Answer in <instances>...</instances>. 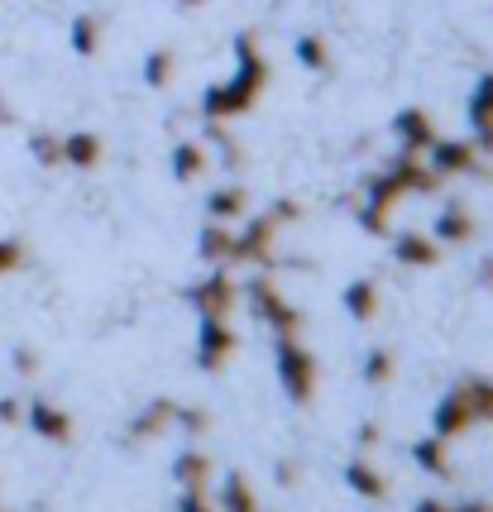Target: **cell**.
I'll list each match as a JSON object with an SVG mask.
<instances>
[{"label": "cell", "mask_w": 493, "mask_h": 512, "mask_svg": "<svg viewBox=\"0 0 493 512\" xmlns=\"http://www.w3.org/2000/svg\"><path fill=\"white\" fill-rule=\"evenodd\" d=\"M264 87H269V63L259 53V39L245 29V34H235V77L202 91V115L206 120H230V115L254 111Z\"/></svg>", "instance_id": "obj_1"}, {"label": "cell", "mask_w": 493, "mask_h": 512, "mask_svg": "<svg viewBox=\"0 0 493 512\" xmlns=\"http://www.w3.org/2000/svg\"><path fill=\"white\" fill-rule=\"evenodd\" d=\"M254 508H259V498H254V484H249L245 474H225L221 498H216V512H254Z\"/></svg>", "instance_id": "obj_19"}, {"label": "cell", "mask_w": 493, "mask_h": 512, "mask_svg": "<svg viewBox=\"0 0 493 512\" xmlns=\"http://www.w3.org/2000/svg\"><path fill=\"white\" fill-rule=\"evenodd\" d=\"M388 216L393 211H379V206H359V230H369V235H393V225H388Z\"/></svg>", "instance_id": "obj_32"}, {"label": "cell", "mask_w": 493, "mask_h": 512, "mask_svg": "<svg viewBox=\"0 0 493 512\" xmlns=\"http://www.w3.org/2000/svg\"><path fill=\"white\" fill-rule=\"evenodd\" d=\"M388 379H393V350H369V355H364V383L379 388V383H388Z\"/></svg>", "instance_id": "obj_31"}, {"label": "cell", "mask_w": 493, "mask_h": 512, "mask_svg": "<svg viewBox=\"0 0 493 512\" xmlns=\"http://www.w3.org/2000/svg\"><path fill=\"white\" fill-rule=\"evenodd\" d=\"M24 422V402L20 398H0V426H20Z\"/></svg>", "instance_id": "obj_37"}, {"label": "cell", "mask_w": 493, "mask_h": 512, "mask_svg": "<svg viewBox=\"0 0 493 512\" xmlns=\"http://www.w3.org/2000/svg\"><path fill=\"white\" fill-rule=\"evenodd\" d=\"M173 426H178L182 436L197 441V436L211 431V412H206V407H173Z\"/></svg>", "instance_id": "obj_30"}, {"label": "cell", "mask_w": 493, "mask_h": 512, "mask_svg": "<svg viewBox=\"0 0 493 512\" xmlns=\"http://www.w3.org/2000/svg\"><path fill=\"white\" fill-rule=\"evenodd\" d=\"M29 154L39 168H63V134H48V130H34L29 134Z\"/></svg>", "instance_id": "obj_28"}, {"label": "cell", "mask_w": 493, "mask_h": 512, "mask_svg": "<svg viewBox=\"0 0 493 512\" xmlns=\"http://www.w3.org/2000/svg\"><path fill=\"white\" fill-rule=\"evenodd\" d=\"M374 441H379V426H374V422H364V426H359V446L369 450Z\"/></svg>", "instance_id": "obj_40"}, {"label": "cell", "mask_w": 493, "mask_h": 512, "mask_svg": "<svg viewBox=\"0 0 493 512\" xmlns=\"http://www.w3.org/2000/svg\"><path fill=\"white\" fill-rule=\"evenodd\" d=\"M245 302H249V312H254V321L273 326V335H297V331H302V312L292 307L283 292H278V283H273V278H249Z\"/></svg>", "instance_id": "obj_3"}, {"label": "cell", "mask_w": 493, "mask_h": 512, "mask_svg": "<svg viewBox=\"0 0 493 512\" xmlns=\"http://www.w3.org/2000/svg\"><path fill=\"white\" fill-rule=\"evenodd\" d=\"M68 39H72V53H77V58H96V53H101V20H96V15H77L68 29Z\"/></svg>", "instance_id": "obj_26"}, {"label": "cell", "mask_w": 493, "mask_h": 512, "mask_svg": "<svg viewBox=\"0 0 493 512\" xmlns=\"http://www.w3.org/2000/svg\"><path fill=\"white\" fill-rule=\"evenodd\" d=\"M393 134H398L403 154H426V149H431V139H436V125H431V115L426 111L407 106V111L393 115Z\"/></svg>", "instance_id": "obj_10"}, {"label": "cell", "mask_w": 493, "mask_h": 512, "mask_svg": "<svg viewBox=\"0 0 493 512\" xmlns=\"http://www.w3.org/2000/svg\"><path fill=\"white\" fill-rule=\"evenodd\" d=\"M245 206H249L245 187H216V192L206 197V216H211V221H235V216H245Z\"/></svg>", "instance_id": "obj_25"}, {"label": "cell", "mask_w": 493, "mask_h": 512, "mask_svg": "<svg viewBox=\"0 0 493 512\" xmlns=\"http://www.w3.org/2000/svg\"><path fill=\"white\" fill-rule=\"evenodd\" d=\"M178 5H202V0H178Z\"/></svg>", "instance_id": "obj_45"}, {"label": "cell", "mask_w": 493, "mask_h": 512, "mask_svg": "<svg viewBox=\"0 0 493 512\" xmlns=\"http://www.w3.org/2000/svg\"><path fill=\"white\" fill-rule=\"evenodd\" d=\"M412 460H417V469H426L431 479H446L450 474V455H446V441H441V436L412 441Z\"/></svg>", "instance_id": "obj_22"}, {"label": "cell", "mask_w": 493, "mask_h": 512, "mask_svg": "<svg viewBox=\"0 0 493 512\" xmlns=\"http://www.w3.org/2000/svg\"><path fill=\"white\" fill-rule=\"evenodd\" d=\"M273 359H278V383L292 402H312L316 398V359L312 350L297 340V335H278L273 345Z\"/></svg>", "instance_id": "obj_2"}, {"label": "cell", "mask_w": 493, "mask_h": 512, "mask_svg": "<svg viewBox=\"0 0 493 512\" xmlns=\"http://www.w3.org/2000/svg\"><path fill=\"white\" fill-rule=\"evenodd\" d=\"M345 484H350V493L369 498V503H383V498H388V479H383V474L369 465L364 455H355V460L345 465Z\"/></svg>", "instance_id": "obj_14"}, {"label": "cell", "mask_w": 493, "mask_h": 512, "mask_svg": "<svg viewBox=\"0 0 493 512\" xmlns=\"http://www.w3.org/2000/svg\"><path fill=\"white\" fill-rule=\"evenodd\" d=\"M101 158H106L101 134H91V130L63 134V163H68V168H77V173H91V168H101Z\"/></svg>", "instance_id": "obj_12"}, {"label": "cell", "mask_w": 493, "mask_h": 512, "mask_svg": "<svg viewBox=\"0 0 493 512\" xmlns=\"http://www.w3.org/2000/svg\"><path fill=\"white\" fill-rule=\"evenodd\" d=\"M20 264H24V245H20V240H0V278H5V273H15Z\"/></svg>", "instance_id": "obj_34"}, {"label": "cell", "mask_w": 493, "mask_h": 512, "mask_svg": "<svg viewBox=\"0 0 493 512\" xmlns=\"http://www.w3.org/2000/svg\"><path fill=\"white\" fill-rule=\"evenodd\" d=\"M431 240H436V245H470V240H474L470 206L446 201V211H441V216H436V225H431Z\"/></svg>", "instance_id": "obj_11"}, {"label": "cell", "mask_w": 493, "mask_h": 512, "mask_svg": "<svg viewBox=\"0 0 493 512\" xmlns=\"http://www.w3.org/2000/svg\"><path fill=\"white\" fill-rule=\"evenodd\" d=\"M278 479H283V484H292V479H297V465H288V460H278Z\"/></svg>", "instance_id": "obj_42"}, {"label": "cell", "mask_w": 493, "mask_h": 512, "mask_svg": "<svg viewBox=\"0 0 493 512\" xmlns=\"http://www.w3.org/2000/svg\"><path fill=\"white\" fill-rule=\"evenodd\" d=\"M470 144H474V149H484V154H493V125H479Z\"/></svg>", "instance_id": "obj_38"}, {"label": "cell", "mask_w": 493, "mask_h": 512, "mask_svg": "<svg viewBox=\"0 0 493 512\" xmlns=\"http://www.w3.org/2000/svg\"><path fill=\"white\" fill-rule=\"evenodd\" d=\"M292 53H297V63L307 67V72H331V48H326L321 34H302V39L292 44Z\"/></svg>", "instance_id": "obj_27"}, {"label": "cell", "mask_w": 493, "mask_h": 512, "mask_svg": "<svg viewBox=\"0 0 493 512\" xmlns=\"http://www.w3.org/2000/svg\"><path fill=\"white\" fill-rule=\"evenodd\" d=\"M460 388H465V402H470L474 422H479V417L493 422V379H465Z\"/></svg>", "instance_id": "obj_29"}, {"label": "cell", "mask_w": 493, "mask_h": 512, "mask_svg": "<svg viewBox=\"0 0 493 512\" xmlns=\"http://www.w3.org/2000/svg\"><path fill=\"white\" fill-rule=\"evenodd\" d=\"M24 426L39 436V441H53V446H63L72 441V417L63 407H53V402H24Z\"/></svg>", "instance_id": "obj_8"}, {"label": "cell", "mask_w": 493, "mask_h": 512, "mask_svg": "<svg viewBox=\"0 0 493 512\" xmlns=\"http://www.w3.org/2000/svg\"><path fill=\"white\" fill-rule=\"evenodd\" d=\"M173 479H178L182 489H206V484H211V455H206V450H178Z\"/></svg>", "instance_id": "obj_16"}, {"label": "cell", "mask_w": 493, "mask_h": 512, "mask_svg": "<svg viewBox=\"0 0 493 512\" xmlns=\"http://www.w3.org/2000/svg\"><path fill=\"white\" fill-rule=\"evenodd\" d=\"M273 240H278V225H273L269 216H249L245 230L235 235L230 264H269V259H273Z\"/></svg>", "instance_id": "obj_7"}, {"label": "cell", "mask_w": 493, "mask_h": 512, "mask_svg": "<svg viewBox=\"0 0 493 512\" xmlns=\"http://www.w3.org/2000/svg\"><path fill=\"white\" fill-rule=\"evenodd\" d=\"M470 426H474V412H470V402H465V388H450L446 398L436 402V412H431V431L441 441H450V436H460Z\"/></svg>", "instance_id": "obj_9"}, {"label": "cell", "mask_w": 493, "mask_h": 512, "mask_svg": "<svg viewBox=\"0 0 493 512\" xmlns=\"http://www.w3.org/2000/svg\"><path fill=\"white\" fill-rule=\"evenodd\" d=\"M264 216H269L273 225H288V221H297V216H302V206H297V201H288V197H283V201H273V206H269V211H264Z\"/></svg>", "instance_id": "obj_35"}, {"label": "cell", "mask_w": 493, "mask_h": 512, "mask_svg": "<svg viewBox=\"0 0 493 512\" xmlns=\"http://www.w3.org/2000/svg\"><path fill=\"white\" fill-rule=\"evenodd\" d=\"M426 168L436 173V178H460V173H474L479 168V149H474L470 139H431V149H426Z\"/></svg>", "instance_id": "obj_6"}, {"label": "cell", "mask_w": 493, "mask_h": 512, "mask_svg": "<svg viewBox=\"0 0 493 512\" xmlns=\"http://www.w3.org/2000/svg\"><path fill=\"white\" fill-rule=\"evenodd\" d=\"M0 125H15V111L5 106V96H0Z\"/></svg>", "instance_id": "obj_44"}, {"label": "cell", "mask_w": 493, "mask_h": 512, "mask_svg": "<svg viewBox=\"0 0 493 512\" xmlns=\"http://www.w3.org/2000/svg\"><path fill=\"white\" fill-rule=\"evenodd\" d=\"M479 283L493 288V254H484V264H479Z\"/></svg>", "instance_id": "obj_41"}, {"label": "cell", "mask_w": 493, "mask_h": 512, "mask_svg": "<svg viewBox=\"0 0 493 512\" xmlns=\"http://www.w3.org/2000/svg\"><path fill=\"white\" fill-rule=\"evenodd\" d=\"M230 249H235V230H225V221H211L197 235V254L206 264H230Z\"/></svg>", "instance_id": "obj_17"}, {"label": "cell", "mask_w": 493, "mask_h": 512, "mask_svg": "<svg viewBox=\"0 0 493 512\" xmlns=\"http://www.w3.org/2000/svg\"><path fill=\"white\" fill-rule=\"evenodd\" d=\"M173 407H178L173 398H154L135 422H130V441H154V436H163V431L173 426Z\"/></svg>", "instance_id": "obj_15"}, {"label": "cell", "mask_w": 493, "mask_h": 512, "mask_svg": "<svg viewBox=\"0 0 493 512\" xmlns=\"http://www.w3.org/2000/svg\"><path fill=\"white\" fill-rule=\"evenodd\" d=\"M450 512H493L489 503H479V498H474V503H460V508H450Z\"/></svg>", "instance_id": "obj_43"}, {"label": "cell", "mask_w": 493, "mask_h": 512, "mask_svg": "<svg viewBox=\"0 0 493 512\" xmlns=\"http://www.w3.org/2000/svg\"><path fill=\"white\" fill-rule=\"evenodd\" d=\"M364 192H369V206H379V211H393V206H398V201L407 197L403 178H398L393 168H383V173H374V178H369V187H364Z\"/></svg>", "instance_id": "obj_23"}, {"label": "cell", "mask_w": 493, "mask_h": 512, "mask_svg": "<svg viewBox=\"0 0 493 512\" xmlns=\"http://www.w3.org/2000/svg\"><path fill=\"white\" fill-rule=\"evenodd\" d=\"M206 173V149L197 139H178V149H173V178L178 182H197Z\"/></svg>", "instance_id": "obj_24"}, {"label": "cell", "mask_w": 493, "mask_h": 512, "mask_svg": "<svg viewBox=\"0 0 493 512\" xmlns=\"http://www.w3.org/2000/svg\"><path fill=\"white\" fill-rule=\"evenodd\" d=\"M230 355H235V331H230V321H225V316H202V326H197V369L216 374V369H225Z\"/></svg>", "instance_id": "obj_5"}, {"label": "cell", "mask_w": 493, "mask_h": 512, "mask_svg": "<svg viewBox=\"0 0 493 512\" xmlns=\"http://www.w3.org/2000/svg\"><path fill=\"white\" fill-rule=\"evenodd\" d=\"M254 512H259V508H254Z\"/></svg>", "instance_id": "obj_46"}, {"label": "cell", "mask_w": 493, "mask_h": 512, "mask_svg": "<svg viewBox=\"0 0 493 512\" xmlns=\"http://www.w3.org/2000/svg\"><path fill=\"white\" fill-rule=\"evenodd\" d=\"M393 254H398V264H407V268H431L441 259V245H436L431 235L403 230V235H393Z\"/></svg>", "instance_id": "obj_13"}, {"label": "cell", "mask_w": 493, "mask_h": 512, "mask_svg": "<svg viewBox=\"0 0 493 512\" xmlns=\"http://www.w3.org/2000/svg\"><path fill=\"white\" fill-rule=\"evenodd\" d=\"M187 302L197 307V316H230L235 312V302H240V288H235V278L230 273H206L202 283H192L187 288Z\"/></svg>", "instance_id": "obj_4"}, {"label": "cell", "mask_w": 493, "mask_h": 512, "mask_svg": "<svg viewBox=\"0 0 493 512\" xmlns=\"http://www.w3.org/2000/svg\"><path fill=\"white\" fill-rule=\"evenodd\" d=\"M340 302H345L350 321H374V312H379V288H374L369 278H355L350 288L340 292Z\"/></svg>", "instance_id": "obj_18"}, {"label": "cell", "mask_w": 493, "mask_h": 512, "mask_svg": "<svg viewBox=\"0 0 493 512\" xmlns=\"http://www.w3.org/2000/svg\"><path fill=\"white\" fill-rule=\"evenodd\" d=\"M412 512H450V503H446V498H422Z\"/></svg>", "instance_id": "obj_39"}, {"label": "cell", "mask_w": 493, "mask_h": 512, "mask_svg": "<svg viewBox=\"0 0 493 512\" xmlns=\"http://www.w3.org/2000/svg\"><path fill=\"white\" fill-rule=\"evenodd\" d=\"M15 374H24V379H34V374H39V350H29V345H20V350H15Z\"/></svg>", "instance_id": "obj_36"}, {"label": "cell", "mask_w": 493, "mask_h": 512, "mask_svg": "<svg viewBox=\"0 0 493 512\" xmlns=\"http://www.w3.org/2000/svg\"><path fill=\"white\" fill-rule=\"evenodd\" d=\"M139 77H144L149 91H163L178 77V53H173V48H154V53L144 58V67H139Z\"/></svg>", "instance_id": "obj_20"}, {"label": "cell", "mask_w": 493, "mask_h": 512, "mask_svg": "<svg viewBox=\"0 0 493 512\" xmlns=\"http://www.w3.org/2000/svg\"><path fill=\"white\" fill-rule=\"evenodd\" d=\"M178 512H216V503L206 498V489H182L178 493Z\"/></svg>", "instance_id": "obj_33"}, {"label": "cell", "mask_w": 493, "mask_h": 512, "mask_svg": "<svg viewBox=\"0 0 493 512\" xmlns=\"http://www.w3.org/2000/svg\"><path fill=\"white\" fill-rule=\"evenodd\" d=\"M388 168L403 178L407 192H436V187H441V178H436L426 163H417V154H398L393 163H388Z\"/></svg>", "instance_id": "obj_21"}]
</instances>
